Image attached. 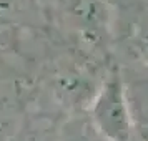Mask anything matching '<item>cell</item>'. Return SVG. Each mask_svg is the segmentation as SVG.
I'll return each mask as SVG.
<instances>
[{
	"label": "cell",
	"instance_id": "5b68a950",
	"mask_svg": "<svg viewBox=\"0 0 148 141\" xmlns=\"http://www.w3.org/2000/svg\"><path fill=\"white\" fill-rule=\"evenodd\" d=\"M57 141H108L87 111L70 113L58 128Z\"/></svg>",
	"mask_w": 148,
	"mask_h": 141
},
{
	"label": "cell",
	"instance_id": "7a4b0ae2",
	"mask_svg": "<svg viewBox=\"0 0 148 141\" xmlns=\"http://www.w3.org/2000/svg\"><path fill=\"white\" fill-rule=\"evenodd\" d=\"M116 23H123L120 38L128 57L148 72V2L121 0L116 3Z\"/></svg>",
	"mask_w": 148,
	"mask_h": 141
},
{
	"label": "cell",
	"instance_id": "277c9868",
	"mask_svg": "<svg viewBox=\"0 0 148 141\" xmlns=\"http://www.w3.org/2000/svg\"><path fill=\"white\" fill-rule=\"evenodd\" d=\"M47 23V14L40 0H0V37L42 30Z\"/></svg>",
	"mask_w": 148,
	"mask_h": 141
},
{
	"label": "cell",
	"instance_id": "6da1fadb",
	"mask_svg": "<svg viewBox=\"0 0 148 141\" xmlns=\"http://www.w3.org/2000/svg\"><path fill=\"white\" fill-rule=\"evenodd\" d=\"M87 113L108 141H132L135 138L132 110L118 61L108 68Z\"/></svg>",
	"mask_w": 148,
	"mask_h": 141
},
{
	"label": "cell",
	"instance_id": "52a82bcc",
	"mask_svg": "<svg viewBox=\"0 0 148 141\" xmlns=\"http://www.w3.org/2000/svg\"><path fill=\"white\" fill-rule=\"evenodd\" d=\"M132 141H136V140H135V138H133V140H132Z\"/></svg>",
	"mask_w": 148,
	"mask_h": 141
},
{
	"label": "cell",
	"instance_id": "ba28073f",
	"mask_svg": "<svg viewBox=\"0 0 148 141\" xmlns=\"http://www.w3.org/2000/svg\"><path fill=\"white\" fill-rule=\"evenodd\" d=\"M147 2H148V0H147Z\"/></svg>",
	"mask_w": 148,
	"mask_h": 141
},
{
	"label": "cell",
	"instance_id": "3957f363",
	"mask_svg": "<svg viewBox=\"0 0 148 141\" xmlns=\"http://www.w3.org/2000/svg\"><path fill=\"white\" fill-rule=\"evenodd\" d=\"M120 68L132 110L133 136L136 141H148V72L138 63L120 65Z\"/></svg>",
	"mask_w": 148,
	"mask_h": 141
},
{
	"label": "cell",
	"instance_id": "8992f818",
	"mask_svg": "<svg viewBox=\"0 0 148 141\" xmlns=\"http://www.w3.org/2000/svg\"><path fill=\"white\" fill-rule=\"evenodd\" d=\"M5 129H7V128H5V125H3V123L0 121V138H2L3 134H5Z\"/></svg>",
	"mask_w": 148,
	"mask_h": 141
}]
</instances>
